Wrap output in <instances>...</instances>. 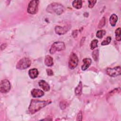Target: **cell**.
<instances>
[{
	"instance_id": "cell-1",
	"label": "cell",
	"mask_w": 121,
	"mask_h": 121,
	"mask_svg": "<svg viewBox=\"0 0 121 121\" xmlns=\"http://www.w3.org/2000/svg\"><path fill=\"white\" fill-rule=\"evenodd\" d=\"M51 103L50 100L40 101L37 99H32L28 111L31 114H34Z\"/></svg>"
},
{
	"instance_id": "cell-2",
	"label": "cell",
	"mask_w": 121,
	"mask_h": 121,
	"mask_svg": "<svg viewBox=\"0 0 121 121\" xmlns=\"http://www.w3.org/2000/svg\"><path fill=\"white\" fill-rule=\"evenodd\" d=\"M46 10L48 12L51 13H56L59 15L64 12V8L61 4L54 2L48 5L47 7Z\"/></svg>"
},
{
	"instance_id": "cell-3",
	"label": "cell",
	"mask_w": 121,
	"mask_h": 121,
	"mask_svg": "<svg viewBox=\"0 0 121 121\" xmlns=\"http://www.w3.org/2000/svg\"><path fill=\"white\" fill-rule=\"evenodd\" d=\"M65 49V43L62 42L58 41L54 42L51 46L50 49V52L53 54L56 52L61 51Z\"/></svg>"
},
{
	"instance_id": "cell-4",
	"label": "cell",
	"mask_w": 121,
	"mask_h": 121,
	"mask_svg": "<svg viewBox=\"0 0 121 121\" xmlns=\"http://www.w3.org/2000/svg\"><path fill=\"white\" fill-rule=\"evenodd\" d=\"M31 60L28 58H23L20 60L17 64L16 68L19 69H25L31 65Z\"/></svg>"
},
{
	"instance_id": "cell-5",
	"label": "cell",
	"mask_w": 121,
	"mask_h": 121,
	"mask_svg": "<svg viewBox=\"0 0 121 121\" xmlns=\"http://www.w3.org/2000/svg\"><path fill=\"white\" fill-rule=\"evenodd\" d=\"M39 0H31L28 4L27 8V12L31 14H35L38 10Z\"/></svg>"
},
{
	"instance_id": "cell-6",
	"label": "cell",
	"mask_w": 121,
	"mask_h": 121,
	"mask_svg": "<svg viewBox=\"0 0 121 121\" xmlns=\"http://www.w3.org/2000/svg\"><path fill=\"white\" fill-rule=\"evenodd\" d=\"M78 62V59L77 55L74 52L71 53L69 56V62H68V65H69V68L71 69H75L77 66Z\"/></svg>"
},
{
	"instance_id": "cell-7",
	"label": "cell",
	"mask_w": 121,
	"mask_h": 121,
	"mask_svg": "<svg viewBox=\"0 0 121 121\" xmlns=\"http://www.w3.org/2000/svg\"><path fill=\"white\" fill-rule=\"evenodd\" d=\"M107 75L111 77H117L120 76L121 73V69L120 66L115 67L114 68H108L106 70Z\"/></svg>"
},
{
	"instance_id": "cell-8",
	"label": "cell",
	"mask_w": 121,
	"mask_h": 121,
	"mask_svg": "<svg viewBox=\"0 0 121 121\" xmlns=\"http://www.w3.org/2000/svg\"><path fill=\"white\" fill-rule=\"evenodd\" d=\"M10 89V84L9 81L6 79L1 81L0 84V91L2 93L8 92Z\"/></svg>"
},
{
	"instance_id": "cell-9",
	"label": "cell",
	"mask_w": 121,
	"mask_h": 121,
	"mask_svg": "<svg viewBox=\"0 0 121 121\" xmlns=\"http://www.w3.org/2000/svg\"><path fill=\"white\" fill-rule=\"evenodd\" d=\"M70 28V26L67 25L64 26H57L55 27V31L56 34L59 35H64L66 33Z\"/></svg>"
},
{
	"instance_id": "cell-10",
	"label": "cell",
	"mask_w": 121,
	"mask_h": 121,
	"mask_svg": "<svg viewBox=\"0 0 121 121\" xmlns=\"http://www.w3.org/2000/svg\"><path fill=\"white\" fill-rule=\"evenodd\" d=\"M31 95L34 97H40L44 95V92L39 89H33L31 91Z\"/></svg>"
},
{
	"instance_id": "cell-11",
	"label": "cell",
	"mask_w": 121,
	"mask_h": 121,
	"mask_svg": "<svg viewBox=\"0 0 121 121\" xmlns=\"http://www.w3.org/2000/svg\"><path fill=\"white\" fill-rule=\"evenodd\" d=\"M38 84L39 86L43 88V89L45 91H48L50 90V86L44 80H41L39 81Z\"/></svg>"
},
{
	"instance_id": "cell-12",
	"label": "cell",
	"mask_w": 121,
	"mask_h": 121,
	"mask_svg": "<svg viewBox=\"0 0 121 121\" xmlns=\"http://www.w3.org/2000/svg\"><path fill=\"white\" fill-rule=\"evenodd\" d=\"M83 62H84V64L81 67V69L82 70H85L90 66L92 61L90 59L85 58L83 60Z\"/></svg>"
},
{
	"instance_id": "cell-13",
	"label": "cell",
	"mask_w": 121,
	"mask_h": 121,
	"mask_svg": "<svg viewBox=\"0 0 121 121\" xmlns=\"http://www.w3.org/2000/svg\"><path fill=\"white\" fill-rule=\"evenodd\" d=\"M28 74H29V76L30 78H31L32 79H34V78H37L38 75V70L35 68L30 69L29 70Z\"/></svg>"
},
{
	"instance_id": "cell-14",
	"label": "cell",
	"mask_w": 121,
	"mask_h": 121,
	"mask_svg": "<svg viewBox=\"0 0 121 121\" xmlns=\"http://www.w3.org/2000/svg\"><path fill=\"white\" fill-rule=\"evenodd\" d=\"M44 63L47 66H52L53 64L52 58L50 55L46 56L44 59Z\"/></svg>"
},
{
	"instance_id": "cell-15",
	"label": "cell",
	"mask_w": 121,
	"mask_h": 121,
	"mask_svg": "<svg viewBox=\"0 0 121 121\" xmlns=\"http://www.w3.org/2000/svg\"><path fill=\"white\" fill-rule=\"evenodd\" d=\"M118 20V17L115 14H112L110 17L109 21L111 25L112 26H114Z\"/></svg>"
},
{
	"instance_id": "cell-16",
	"label": "cell",
	"mask_w": 121,
	"mask_h": 121,
	"mask_svg": "<svg viewBox=\"0 0 121 121\" xmlns=\"http://www.w3.org/2000/svg\"><path fill=\"white\" fill-rule=\"evenodd\" d=\"M73 7L76 9H80L82 6V0H74L72 2Z\"/></svg>"
},
{
	"instance_id": "cell-17",
	"label": "cell",
	"mask_w": 121,
	"mask_h": 121,
	"mask_svg": "<svg viewBox=\"0 0 121 121\" xmlns=\"http://www.w3.org/2000/svg\"><path fill=\"white\" fill-rule=\"evenodd\" d=\"M82 88V82L80 81L78 86L76 87L75 90V93L77 95H80L81 94Z\"/></svg>"
},
{
	"instance_id": "cell-18",
	"label": "cell",
	"mask_w": 121,
	"mask_h": 121,
	"mask_svg": "<svg viewBox=\"0 0 121 121\" xmlns=\"http://www.w3.org/2000/svg\"><path fill=\"white\" fill-rule=\"evenodd\" d=\"M115 38L118 41H120L121 40V28L119 27L116 29L115 31Z\"/></svg>"
},
{
	"instance_id": "cell-19",
	"label": "cell",
	"mask_w": 121,
	"mask_h": 121,
	"mask_svg": "<svg viewBox=\"0 0 121 121\" xmlns=\"http://www.w3.org/2000/svg\"><path fill=\"white\" fill-rule=\"evenodd\" d=\"M105 33L106 32L104 30H98L96 34V36L97 37L99 38H102L105 35Z\"/></svg>"
},
{
	"instance_id": "cell-20",
	"label": "cell",
	"mask_w": 121,
	"mask_h": 121,
	"mask_svg": "<svg viewBox=\"0 0 121 121\" xmlns=\"http://www.w3.org/2000/svg\"><path fill=\"white\" fill-rule=\"evenodd\" d=\"M98 56H99V50L98 49H96L93 52L92 57L93 59L95 61H97L98 60Z\"/></svg>"
},
{
	"instance_id": "cell-21",
	"label": "cell",
	"mask_w": 121,
	"mask_h": 121,
	"mask_svg": "<svg viewBox=\"0 0 121 121\" xmlns=\"http://www.w3.org/2000/svg\"><path fill=\"white\" fill-rule=\"evenodd\" d=\"M97 43H98V40L96 39H94L93 41H92L91 43H90V48L92 50L94 49L96 47H97Z\"/></svg>"
},
{
	"instance_id": "cell-22",
	"label": "cell",
	"mask_w": 121,
	"mask_h": 121,
	"mask_svg": "<svg viewBox=\"0 0 121 121\" xmlns=\"http://www.w3.org/2000/svg\"><path fill=\"white\" fill-rule=\"evenodd\" d=\"M111 37L110 36H108L107 38L104 39L102 43H101V45H105L109 44L111 41Z\"/></svg>"
},
{
	"instance_id": "cell-23",
	"label": "cell",
	"mask_w": 121,
	"mask_h": 121,
	"mask_svg": "<svg viewBox=\"0 0 121 121\" xmlns=\"http://www.w3.org/2000/svg\"><path fill=\"white\" fill-rule=\"evenodd\" d=\"M105 19L104 17H103L99 22V23L98 24V27L101 28L103 27L105 25Z\"/></svg>"
},
{
	"instance_id": "cell-24",
	"label": "cell",
	"mask_w": 121,
	"mask_h": 121,
	"mask_svg": "<svg viewBox=\"0 0 121 121\" xmlns=\"http://www.w3.org/2000/svg\"><path fill=\"white\" fill-rule=\"evenodd\" d=\"M88 7L89 8H92L95 5V3L96 2V0H88Z\"/></svg>"
},
{
	"instance_id": "cell-25",
	"label": "cell",
	"mask_w": 121,
	"mask_h": 121,
	"mask_svg": "<svg viewBox=\"0 0 121 121\" xmlns=\"http://www.w3.org/2000/svg\"><path fill=\"white\" fill-rule=\"evenodd\" d=\"M60 108L61 109H65L66 106H67V104H66V103L64 101H61L60 103Z\"/></svg>"
},
{
	"instance_id": "cell-26",
	"label": "cell",
	"mask_w": 121,
	"mask_h": 121,
	"mask_svg": "<svg viewBox=\"0 0 121 121\" xmlns=\"http://www.w3.org/2000/svg\"><path fill=\"white\" fill-rule=\"evenodd\" d=\"M82 111H80L78 114L77 121H82Z\"/></svg>"
},
{
	"instance_id": "cell-27",
	"label": "cell",
	"mask_w": 121,
	"mask_h": 121,
	"mask_svg": "<svg viewBox=\"0 0 121 121\" xmlns=\"http://www.w3.org/2000/svg\"><path fill=\"white\" fill-rule=\"evenodd\" d=\"M46 72H47V74L48 76H52L53 75V71L52 69H46Z\"/></svg>"
}]
</instances>
